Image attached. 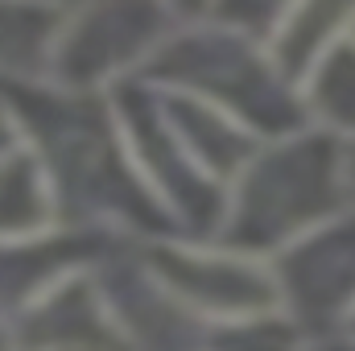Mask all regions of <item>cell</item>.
Wrapping results in <instances>:
<instances>
[{
  "label": "cell",
  "mask_w": 355,
  "mask_h": 351,
  "mask_svg": "<svg viewBox=\"0 0 355 351\" xmlns=\"http://www.w3.org/2000/svg\"><path fill=\"white\" fill-rule=\"evenodd\" d=\"M149 79L207 99L252 128H265L268 137L293 132L306 116V103L293 95V83L281 75L272 54L257 46V37L219 21L178 29L149 62Z\"/></svg>",
  "instance_id": "obj_1"
},
{
  "label": "cell",
  "mask_w": 355,
  "mask_h": 351,
  "mask_svg": "<svg viewBox=\"0 0 355 351\" xmlns=\"http://www.w3.org/2000/svg\"><path fill=\"white\" fill-rule=\"evenodd\" d=\"M347 182L352 166L331 132L289 137L257 162H248V174L240 178L236 203L223 219L227 240L248 252L297 244L302 236L318 232L322 219L335 215Z\"/></svg>",
  "instance_id": "obj_2"
},
{
  "label": "cell",
  "mask_w": 355,
  "mask_h": 351,
  "mask_svg": "<svg viewBox=\"0 0 355 351\" xmlns=\"http://www.w3.org/2000/svg\"><path fill=\"white\" fill-rule=\"evenodd\" d=\"M33 103H25V128L33 124L46 141V153L58 162L62 182L87 198L103 203L120 215H149V198L128 178V162L116 153V132L99 116V108L83 95H37L25 87Z\"/></svg>",
  "instance_id": "obj_3"
},
{
  "label": "cell",
  "mask_w": 355,
  "mask_h": 351,
  "mask_svg": "<svg viewBox=\"0 0 355 351\" xmlns=\"http://www.w3.org/2000/svg\"><path fill=\"white\" fill-rule=\"evenodd\" d=\"M174 12L162 0H79L67 17L54 75L71 91L107 83L153 62L174 37Z\"/></svg>",
  "instance_id": "obj_4"
},
{
  "label": "cell",
  "mask_w": 355,
  "mask_h": 351,
  "mask_svg": "<svg viewBox=\"0 0 355 351\" xmlns=\"http://www.w3.org/2000/svg\"><path fill=\"white\" fill-rule=\"evenodd\" d=\"M157 281L174 293V302L198 306L223 318H261L277 302L281 285L248 257H219V252H186V248H157L153 252Z\"/></svg>",
  "instance_id": "obj_5"
},
{
  "label": "cell",
  "mask_w": 355,
  "mask_h": 351,
  "mask_svg": "<svg viewBox=\"0 0 355 351\" xmlns=\"http://www.w3.org/2000/svg\"><path fill=\"white\" fill-rule=\"evenodd\" d=\"M277 285L306 323L355 314V219H327L289 244L277 264Z\"/></svg>",
  "instance_id": "obj_6"
},
{
  "label": "cell",
  "mask_w": 355,
  "mask_h": 351,
  "mask_svg": "<svg viewBox=\"0 0 355 351\" xmlns=\"http://www.w3.org/2000/svg\"><path fill=\"white\" fill-rule=\"evenodd\" d=\"M25 351H124L120 331L99 306L87 281H58L37 306L25 310V331H17Z\"/></svg>",
  "instance_id": "obj_7"
},
{
  "label": "cell",
  "mask_w": 355,
  "mask_h": 351,
  "mask_svg": "<svg viewBox=\"0 0 355 351\" xmlns=\"http://www.w3.org/2000/svg\"><path fill=\"white\" fill-rule=\"evenodd\" d=\"M347 37H355V0H293L272 29L268 54L289 83H302Z\"/></svg>",
  "instance_id": "obj_8"
},
{
  "label": "cell",
  "mask_w": 355,
  "mask_h": 351,
  "mask_svg": "<svg viewBox=\"0 0 355 351\" xmlns=\"http://www.w3.org/2000/svg\"><path fill=\"white\" fill-rule=\"evenodd\" d=\"M71 8L50 0H4V62L12 75L54 71Z\"/></svg>",
  "instance_id": "obj_9"
},
{
  "label": "cell",
  "mask_w": 355,
  "mask_h": 351,
  "mask_svg": "<svg viewBox=\"0 0 355 351\" xmlns=\"http://www.w3.org/2000/svg\"><path fill=\"white\" fill-rule=\"evenodd\" d=\"M310 112L327 120V128L355 137V37L335 46L314 71H310Z\"/></svg>",
  "instance_id": "obj_10"
},
{
  "label": "cell",
  "mask_w": 355,
  "mask_h": 351,
  "mask_svg": "<svg viewBox=\"0 0 355 351\" xmlns=\"http://www.w3.org/2000/svg\"><path fill=\"white\" fill-rule=\"evenodd\" d=\"M50 215V186L42 166L25 153V157H12L8 153V166H4V223L12 236H33Z\"/></svg>",
  "instance_id": "obj_11"
},
{
  "label": "cell",
  "mask_w": 355,
  "mask_h": 351,
  "mask_svg": "<svg viewBox=\"0 0 355 351\" xmlns=\"http://www.w3.org/2000/svg\"><path fill=\"white\" fill-rule=\"evenodd\" d=\"M207 351H297V327L281 318H244L223 327Z\"/></svg>",
  "instance_id": "obj_12"
},
{
  "label": "cell",
  "mask_w": 355,
  "mask_h": 351,
  "mask_svg": "<svg viewBox=\"0 0 355 351\" xmlns=\"http://www.w3.org/2000/svg\"><path fill=\"white\" fill-rule=\"evenodd\" d=\"M293 0H215V21L219 25H232L248 37H272V29L281 25V17L289 12Z\"/></svg>",
  "instance_id": "obj_13"
},
{
  "label": "cell",
  "mask_w": 355,
  "mask_h": 351,
  "mask_svg": "<svg viewBox=\"0 0 355 351\" xmlns=\"http://www.w3.org/2000/svg\"><path fill=\"white\" fill-rule=\"evenodd\" d=\"M162 4L174 12L178 21H202V17L215 12V0H162Z\"/></svg>",
  "instance_id": "obj_14"
},
{
  "label": "cell",
  "mask_w": 355,
  "mask_h": 351,
  "mask_svg": "<svg viewBox=\"0 0 355 351\" xmlns=\"http://www.w3.org/2000/svg\"><path fill=\"white\" fill-rule=\"evenodd\" d=\"M50 4H62V8H75L79 0H50Z\"/></svg>",
  "instance_id": "obj_15"
},
{
  "label": "cell",
  "mask_w": 355,
  "mask_h": 351,
  "mask_svg": "<svg viewBox=\"0 0 355 351\" xmlns=\"http://www.w3.org/2000/svg\"><path fill=\"white\" fill-rule=\"evenodd\" d=\"M318 351H355V348H318Z\"/></svg>",
  "instance_id": "obj_16"
},
{
  "label": "cell",
  "mask_w": 355,
  "mask_h": 351,
  "mask_svg": "<svg viewBox=\"0 0 355 351\" xmlns=\"http://www.w3.org/2000/svg\"><path fill=\"white\" fill-rule=\"evenodd\" d=\"M352 186H355V157H352Z\"/></svg>",
  "instance_id": "obj_17"
}]
</instances>
